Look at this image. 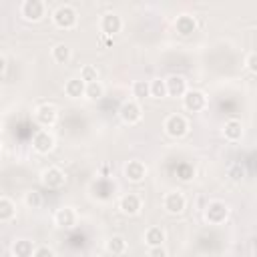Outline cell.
I'll use <instances>...</instances> for the list:
<instances>
[{"instance_id":"1","label":"cell","mask_w":257,"mask_h":257,"mask_svg":"<svg viewBox=\"0 0 257 257\" xmlns=\"http://www.w3.org/2000/svg\"><path fill=\"white\" fill-rule=\"evenodd\" d=\"M52 22L60 30H72L78 22V12L70 4H58L52 10Z\"/></svg>"},{"instance_id":"2","label":"cell","mask_w":257,"mask_h":257,"mask_svg":"<svg viewBox=\"0 0 257 257\" xmlns=\"http://www.w3.org/2000/svg\"><path fill=\"white\" fill-rule=\"evenodd\" d=\"M229 213H231L229 205H227L225 201H219V199L209 201L207 207H205V211H203L205 221H207L209 225H223V223L229 219Z\"/></svg>"},{"instance_id":"3","label":"cell","mask_w":257,"mask_h":257,"mask_svg":"<svg viewBox=\"0 0 257 257\" xmlns=\"http://www.w3.org/2000/svg\"><path fill=\"white\" fill-rule=\"evenodd\" d=\"M118 118H120L124 124H128V126L139 124V122L143 120V106H141V102H137V100H133V98L122 100L120 106H118Z\"/></svg>"},{"instance_id":"4","label":"cell","mask_w":257,"mask_h":257,"mask_svg":"<svg viewBox=\"0 0 257 257\" xmlns=\"http://www.w3.org/2000/svg\"><path fill=\"white\" fill-rule=\"evenodd\" d=\"M163 131H165L171 139H181V137H185L187 131H189V120H187L183 114L173 112V114H169V116L165 118Z\"/></svg>"},{"instance_id":"5","label":"cell","mask_w":257,"mask_h":257,"mask_svg":"<svg viewBox=\"0 0 257 257\" xmlns=\"http://www.w3.org/2000/svg\"><path fill=\"white\" fill-rule=\"evenodd\" d=\"M32 116H34V120H36L38 126L50 128V126L58 120V108H56L52 102H42V104H38V106L34 108Z\"/></svg>"},{"instance_id":"6","label":"cell","mask_w":257,"mask_h":257,"mask_svg":"<svg viewBox=\"0 0 257 257\" xmlns=\"http://www.w3.org/2000/svg\"><path fill=\"white\" fill-rule=\"evenodd\" d=\"M40 183L48 189V191H58L66 185V175L60 167H46L40 173Z\"/></svg>"},{"instance_id":"7","label":"cell","mask_w":257,"mask_h":257,"mask_svg":"<svg viewBox=\"0 0 257 257\" xmlns=\"http://www.w3.org/2000/svg\"><path fill=\"white\" fill-rule=\"evenodd\" d=\"M46 14V4L42 0H24L20 4V16L26 22H40Z\"/></svg>"},{"instance_id":"8","label":"cell","mask_w":257,"mask_h":257,"mask_svg":"<svg viewBox=\"0 0 257 257\" xmlns=\"http://www.w3.org/2000/svg\"><path fill=\"white\" fill-rule=\"evenodd\" d=\"M181 102H183V108H185V110H189V112H199V110L207 108V94H205L203 90L189 88V90L183 94Z\"/></svg>"},{"instance_id":"9","label":"cell","mask_w":257,"mask_h":257,"mask_svg":"<svg viewBox=\"0 0 257 257\" xmlns=\"http://www.w3.org/2000/svg\"><path fill=\"white\" fill-rule=\"evenodd\" d=\"M32 149L38 155H48L54 149V135L48 128H38L32 135Z\"/></svg>"},{"instance_id":"10","label":"cell","mask_w":257,"mask_h":257,"mask_svg":"<svg viewBox=\"0 0 257 257\" xmlns=\"http://www.w3.org/2000/svg\"><path fill=\"white\" fill-rule=\"evenodd\" d=\"M187 207V199L181 191H169L165 193L163 197V209L169 213V215H181Z\"/></svg>"},{"instance_id":"11","label":"cell","mask_w":257,"mask_h":257,"mask_svg":"<svg viewBox=\"0 0 257 257\" xmlns=\"http://www.w3.org/2000/svg\"><path fill=\"white\" fill-rule=\"evenodd\" d=\"M98 26H100L102 36L112 38L114 34H118V32L122 30V18H120L116 12H106V14H102V16H100Z\"/></svg>"},{"instance_id":"12","label":"cell","mask_w":257,"mask_h":257,"mask_svg":"<svg viewBox=\"0 0 257 257\" xmlns=\"http://www.w3.org/2000/svg\"><path fill=\"white\" fill-rule=\"evenodd\" d=\"M122 173H124L126 181H131V183H141V181H145L149 169H147V165H145L141 159H131V161L124 163Z\"/></svg>"},{"instance_id":"13","label":"cell","mask_w":257,"mask_h":257,"mask_svg":"<svg viewBox=\"0 0 257 257\" xmlns=\"http://www.w3.org/2000/svg\"><path fill=\"white\" fill-rule=\"evenodd\" d=\"M118 209L122 215H128V217H137L143 209V199L137 195V193H126L118 199Z\"/></svg>"},{"instance_id":"14","label":"cell","mask_w":257,"mask_h":257,"mask_svg":"<svg viewBox=\"0 0 257 257\" xmlns=\"http://www.w3.org/2000/svg\"><path fill=\"white\" fill-rule=\"evenodd\" d=\"M76 221H78V213L74 207L64 205V207L56 209V213H54V225L58 229H72L76 225Z\"/></svg>"},{"instance_id":"15","label":"cell","mask_w":257,"mask_h":257,"mask_svg":"<svg viewBox=\"0 0 257 257\" xmlns=\"http://www.w3.org/2000/svg\"><path fill=\"white\" fill-rule=\"evenodd\" d=\"M165 86H167V96H173V98H183V94L189 90L187 78L181 76V74L167 76L165 78Z\"/></svg>"},{"instance_id":"16","label":"cell","mask_w":257,"mask_h":257,"mask_svg":"<svg viewBox=\"0 0 257 257\" xmlns=\"http://www.w3.org/2000/svg\"><path fill=\"white\" fill-rule=\"evenodd\" d=\"M175 30H177L181 36H191V34L197 30V18H195L193 14H187V12L179 14V16L175 18Z\"/></svg>"},{"instance_id":"17","label":"cell","mask_w":257,"mask_h":257,"mask_svg":"<svg viewBox=\"0 0 257 257\" xmlns=\"http://www.w3.org/2000/svg\"><path fill=\"white\" fill-rule=\"evenodd\" d=\"M243 122L239 120V118H229V120H225V124H223V137H225V141H229V143H237V141H241V137H243Z\"/></svg>"},{"instance_id":"18","label":"cell","mask_w":257,"mask_h":257,"mask_svg":"<svg viewBox=\"0 0 257 257\" xmlns=\"http://www.w3.org/2000/svg\"><path fill=\"white\" fill-rule=\"evenodd\" d=\"M165 239H167V233H165V229L159 227V225H151V227L145 231V235H143V241H145L147 247H161V245L165 243Z\"/></svg>"},{"instance_id":"19","label":"cell","mask_w":257,"mask_h":257,"mask_svg":"<svg viewBox=\"0 0 257 257\" xmlns=\"http://www.w3.org/2000/svg\"><path fill=\"white\" fill-rule=\"evenodd\" d=\"M84 88H86V84L78 76H70L64 82V94L68 98H84Z\"/></svg>"},{"instance_id":"20","label":"cell","mask_w":257,"mask_h":257,"mask_svg":"<svg viewBox=\"0 0 257 257\" xmlns=\"http://www.w3.org/2000/svg\"><path fill=\"white\" fill-rule=\"evenodd\" d=\"M34 247H36V245H34V241L20 237V239H16V241L12 243L10 251H12V255H14V257H32Z\"/></svg>"},{"instance_id":"21","label":"cell","mask_w":257,"mask_h":257,"mask_svg":"<svg viewBox=\"0 0 257 257\" xmlns=\"http://www.w3.org/2000/svg\"><path fill=\"white\" fill-rule=\"evenodd\" d=\"M50 54H52V60H54V62H58V64H66V62L72 58V48H70L66 42H58V44L52 46Z\"/></svg>"},{"instance_id":"22","label":"cell","mask_w":257,"mask_h":257,"mask_svg":"<svg viewBox=\"0 0 257 257\" xmlns=\"http://www.w3.org/2000/svg\"><path fill=\"white\" fill-rule=\"evenodd\" d=\"M16 217V205L8 197H0V223H10Z\"/></svg>"},{"instance_id":"23","label":"cell","mask_w":257,"mask_h":257,"mask_svg":"<svg viewBox=\"0 0 257 257\" xmlns=\"http://www.w3.org/2000/svg\"><path fill=\"white\" fill-rule=\"evenodd\" d=\"M126 239L122 235H112L106 239V251L112 253V255H122L126 251Z\"/></svg>"},{"instance_id":"24","label":"cell","mask_w":257,"mask_h":257,"mask_svg":"<svg viewBox=\"0 0 257 257\" xmlns=\"http://www.w3.org/2000/svg\"><path fill=\"white\" fill-rule=\"evenodd\" d=\"M131 94H133V100L141 102L145 100L147 96H151V90H149V80H135L131 84Z\"/></svg>"},{"instance_id":"25","label":"cell","mask_w":257,"mask_h":257,"mask_svg":"<svg viewBox=\"0 0 257 257\" xmlns=\"http://www.w3.org/2000/svg\"><path fill=\"white\" fill-rule=\"evenodd\" d=\"M102 96H104V84H102L100 80L86 84V88H84V98H88V100H100Z\"/></svg>"},{"instance_id":"26","label":"cell","mask_w":257,"mask_h":257,"mask_svg":"<svg viewBox=\"0 0 257 257\" xmlns=\"http://www.w3.org/2000/svg\"><path fill=\"white\" fill-rule=\"evenodd\" d=\"M78 78L84 82V84H90V82H96L98 80V68L94 64H82L80 66V74Z\"/></svg>"},{"instance_id":"27","label":"cell","mask_w":257,"mask_h":257,"mask_svg":"<svg viewBox=\"0 0 257 257\" xmlns=\"http://www.w3.org/2000/svg\"><path fill=\"white\" fill-rule=\"evenodd\" d=\"M149 90L153 98H165L167 96V86H165V78H153L149 80Z\"/></svg>"},{"instance_id":"28","label":"cell","mask_w":257,"mask_h":257,"mask_svg":"<svg viewBox=\"0 0 257 257\" xmlns=\"http://www.w3.org/2000/svg\"><path fill=\"white\" fill-rule=\"evenodd\" d=\"M24 205L28 209H40L42 207V193H38L36 189H30L24 193Z\"/></svg>"},{"instance_id":"29","label":"cell","mask_w":257,"mask_h":257,"mask_svg":"<svg viewBox=\"0 0 257 257\" xmlns=\"http://www.w3.org/2000/svg\"><path fill=\"white\" fill-rule=\"evenodd\" d=\"M245 68H247L251 74L257 72V52H255V50H249V52H247V56H245Z\"/></svg>"},{"instance_id":"30","label":"cell","mask_w":257,"mask_h":257,"mask_svg":"<svg viewBox=\"0 0 257 257\" xmlns=\"http://www.w3.org/2000/svg\"><path fill=\"white\" fill-rule=\"evenodd\" d=\"M229 177H231V181H235V183H241L243 181V177H245V169H243V165H233L231 169H229Z\"/></svg>"},{"instance_id":"31","label":"cell","mask_w":257,"mask_h":257,"mask_svg":"<svg viewBox=\"0 0 257 257\" xmlns=\"http://www.w3.org/2000/svg\"><path fill=\"white\" fill-rule=\"evenodd\" d=\"M32 257H56V253H54V249L48 247V245H36Z\"/></svg>"},{"instance_id":"32","label":"cell","mask_w":257,"mask_h":257,"mask_svg":"<svg viewBox=\"0 0 257 257\" xmlns=\"http://www.w3.org/2000/svg\"><path fill=\"white\" fill-rule=\"evenodd\" d=\"M149 257H167V249L161 247H149Z\"/></svg>"},{"instance_id":"33","label":"cell","mask_w":257,"mask_h":257,"mask_svg":"<svg viewBox=\"0 0 257 257\" xmlns=\"http://www.w3.org/2000/svg\"><path fill=\"white\" fill-rule=\"evenodd\" d=\"M6 70V56L4 54H0V74Z\"/></svg>"},{"instance_id":"34","label":"cell","mask_w":257,"mask_h":257,"mask_svg":"<svg viewBox=\"0 0 257 257\" xmlns=\"http://www.w3.org/2000/svg\"><path fill=\"white\" fill-rule=\"evenodd\" d=\"M0 151H2V145H0Z\"/></svg>"}]
</instances>
